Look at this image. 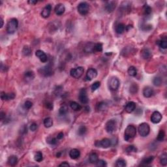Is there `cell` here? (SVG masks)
Masks as SVG:
<instances>
[{
    "label": "cell",
    "instance_id": "1",
    "mask_svg": "<svg viewBox=\"0 0 167 167\" xmlns=\"http://www.w3.org/2000/svg\"><path fill=\"white\" fill-rule=\"evenodd\" d=\"M137 135V129L132 125H129L124 132V139L127 142H131Z\"/></svg>",
    "mask_w": 167,
    "mask_h": 167
},
{
    "label": "cell",
    "instance_id": "2",
    "mask_svg": "<svg viewBox=\"0 0 167 167\" xmlns=\"http://www.w3.org/2000/svg\"><path fill=\"white\" fill-rule=\"evenodd\" d=\"M18 26V21L16 18H12L9 21L7 25V31L9 34H13Z\"/></svg>",
    "mask_w": 167,
    "mask_h": 167
},
{
    "label": "cell",
    "instance_id": "3",
    "mask_svg": "<svg viewBox=\"0 0 167 167\" xmlns=\"http://www.w3.org/2000/svg\"><path fill=\"white\" fill-rule=\"evenodd\" d=\"M138 132L141 137H147L150 132V127L147 123H142L138 126Z\"/></svg>",
    "mask_w": 167,
    "mask_h": 167
},
{
    "label": "cell",
    "instance_id": "4",
    "mask_svg": "<svg viewBox=\"0 0 167 167\" xmlns=\"http://www.w3.org/2000/svg\"><path fill=\"white\" fill-rule=\"evenodd\" d=\"M95 145L97 148H104V149H106L108 148L109 147L112 146L111 140L108 139V138H103L101 140H97L95 142Z\"/></svg>",
    "mask_w": 167,
    "mask_h": 167
},
{
    "label": "cell",
    "instance_id": "5",
    "mask_svg": "<svg viewBox=\"0 0 167 167\" xmlns=\"http://www.w3.org/2000/svg\"><path fill=\"white\" fill-rule=\"evenodd\" d=\"M78 12L81 15H86L88 13L89 10V5L87 2H81L77 7Z\"/></svg>",
    "mask_w": 167,
    "mask_h": 167
},
{
    "label": "cell",
    "instance_id": "6",
    "mask_svg": "<svg viewBox=\"0 0 167 167\" xmlns=\"http://www.w3.org/2000/svg\"><path fill=\"white\" fill-rule=\"evenodd\" d=\"M84 69L82 67H78L75 69H72L70 71V74L72 77L74 78H80L84 74Z\"/></svg>",
    "mask_w": 167,
    "mask_h": 167
},
{
    "label": "cell",
    "instance_id": "7",
    "mask_svg": "<svg viewBox=\"0 0 167 167\" xmlns=\"http://www.w3.org/2000/svg\"><path fill=\"white\" fill-rule=\"evenodd\" d=\"M120 80L116 77H112L108 82V87L110 90L116 91L120 87Z\"/></svg>",
    "mask_w": 167,
    "mask_h": 167
},
{
    "label": "cell",
    "instance_id": "8",
    "mask_svg": "<svg viewBox=\"0 0 167 167\" xmlns=\"http://www.w3.org/2000/svg\"><path fill=\"white\" fill-rule=\"evenodd\" d=\"M39 72L40 74H42L45 77H50V76L53 74V70H52V67L50 64L47 65L39 69Z\"/></svg>",
    "mask_w": 167,
    "mask_h": 167
},
{
    "label": "cell",
    "instance_id": "9",
    "mask_svg": "<svg viewBox=\"0 0 167 167\" xmlns=\"http://www.w3.org/2000/svg\"><path fill=\"white\" fill-rule=\"evenodd\" d=\"M78 99L82 104H88L89 102V99H88V94H87L86 89L82 88L80 89L79 92V95H78Z\"/></svg>",
    "mask_w": 167,
    "mask_h": 167
},
{
    "label": "cell",
    "instance_id": "10",
    "mask_svg": "<svg viewBox=\"0 0 167 167\" xmlns=\"http://www.w3.org/2000/svg\"><path fill=\"white\" fill-rule=\"evenodd\" d=\"M117 123L115 120H110L107 121L106 124V131L108 133H112L115 131Z\"/></svg>",
    "mask_w": 167,
    "mask_h": 167
},
{
    "label": "cell",
    "instance_id": "11",
    "mask_svg": "<svg viewBox=\"0 0 167 167\" xmlns=\"http://www.w3.org/2000/svg\"><path fill=\"white\" fill-rule=\"evenodd\" d=\"M97 76V71L96 69L93 68H90L87 71L86 75V78L87 80H92L93 78H96Z\"/></svg>",
    "mask_w": 167,
    "mask_h": 167
},
{
    "label": "cell",
    "instance_id": "12",
    "mask_svg": "<svg viewBox=\"0 0 167 167\" xmlns=\"http://www.w3.org/2000/svg\"><path fill=\"white\" fill-rule=\"evenodd\" d=\"M162 115L159 112L155 111L151 116V121L153 123H159L162 120Z\"/></svg>",
    "mask_w": 167,
    "mask_h": 167
},
{
    "label": "cell",
    "instance_id": "13",
    "mask_svg": "<svg viewBox=\"0 0 167 167\" xmlns=\"http://www.w3.org/2000/svg\"><path fill=\"white\" fill-rule=\"evenodd\" d=\"M116 7V2L115 1H108L105 4V10L108 13H110L114 11Z\"/></svg>",
    "mask_w": 167,
    "mask_h": 167
},
{
    "label": "cell",
    "instance_id": "14",
    "mask_svg": "<svg viewBox=\"0 0 167 167\" xmlns=\"http://www.w3.org/2000/svg\"><path fill=\"white\" fill-rule=\"evenodd\" d=\"M35 56L40 60L42 63H46L48 61V56L43 51L38 50L35 52Z\"/></svg>",
    "mask_w": 167,
    "mask_h": 167
},
{
    "label": "cell",
    "instance_id": "15",
    "mask_svg": "<svg viewBox=\"0 0 167 167\" xmlns=\"http://www.w3.org/2000/svg\"><path fill=\"white\" fill-rule=\"evenodd\" d=\"M52 11V6L50 4H48L43 9L41 12V16L43 18H47L50 16Z\"/></svg>",
    "mask_w": 167,
    "mask_h": 167
},
{
    "label": "cell",
    "instance_id": "16",
    "mask_svg": "<svg viewBox=\"0 0 167 167\" xmlns=\"http://www.w3.org/2000/svg\"><path fill=\"white\" fill-rule=\"evenodd\" d=\"M154 90L149 86H146L143 89V95L146 98H149L154 95Z\"/></svg>",
    "mask_w": 167,
    "mask_h": 167
},
{
    "label": "cell",
    "instance_id": "17",
    "mask_svg": "<svg viewBox=\"0 0 167 167\" xmlns=\"http://www.w3.org/2000/svg\"><path fill=\"white\" fill-rule=\"evenodd\" d=\"M65 7L62 3H59L55 7V13L58 16L62 15L65 13Z\"/></svg>",
    "mask_w": 167,
    "mask_h": 167
},
{
    "label": "cell",
    "instance_id": "18",
    "mask_svg": "<svg viewBox=\"0 0 167 167\" xmlns=\"http://www.w3.org/2000/svg\"><path fill=\"white\" fill-rule=\"evenodd\" d=\"M1 98L3 101H10L13 100L15 98V94L14 93H6L5 92H2L1 93Z\"/></svg>",
    "mask_w": 167,
    "mask_h": 167
},
{
    "label": "cell",
    "instance_id": "19",
    "mask_svg": "<svg viewBox=\"0 0 167 167\" xmlns=\"http://www.w3.org/2000/svg\"><path fill=\"white\" fill-rule=\"evenodd\" d=\"M135 109H136V103L132 101L129 102L125 106V110L128 113H132Z\"/></svg>",
    "mask_w": 167,
    "mask_h": 167
},
{
    "label": "cell",
    "instance_id": "20",
    "mask_svg": "<svg viewBox=\"0 0 167 167\" xmlns=\"http://www.w3.org/2000/svg\"><path fill=\"white\" fill-rule=\"evenodd\" d=\"M24 78H25V80L27 82H31L35 78V73L32 71H27L24 74Z\"/></svg>",
    "mask_w": 167,
    "mask_h": 167
},
{
    "label": "cell",
    "instance_id": "21",
    "mask_svg": "<svg viewBox=\"0 0 167 167\" xmlns=\"http://www.w3.org/2000/svg\"><path fill=\"white\" fill-rule=\"evenodd\" d=\"M70 157L72 159H77L80 156V152L77 149H72L69 152Z\"/></svg>",
    "mask_w": 167,
    "mask_h": 167
},
{
    "label": "cell",
    "instance_id": "22",
    "mask_svg": "<svg viewBox=\"0 0 167 167\" xmlns=\"http://www.w3.org/2000/svg\"><path fill=\"white\" fill-rule=\"evenodd\" d=\"M131 3L129 2H123L121 5V7L120 8V9H121V11L123 12H129L131 10Z\"/></svg>",
    "mask_w": 167,
    "mask_h": 167
},
{
    "label": "cell",
    "instance_id": "23",
    "mask_svg": "<svg viewBox=\"0 0 167 167\" xmlns=\"http://www.w3.org/2000/svg\"><path fill=\"white\" fill-rule=\"evenodd\" d=\"M141 56L144 60H148L152 56V52L148 48H144L141 52Z\"/></svg>",
    "mask_w": 167,
    "mask_h": 167
},
{
    "label": "cell",
    "instance_id": "24",
    "mask_svg": "<svg viewBox=\"0 0 167 167\" xmlns=\"http://www.w3.org/2000/svg\"><path fill=\"white\" fill-rule=\"evenodd\" d=\"M18 157H17L16 155H11L9 157L8 161V164H9L10 166H14L16 164L18 163Z\"/></svg>",
    "mask_w": 167,
    "mask_h": 167
},
{
    "label": "cell",
    "instance_id": "25",
    "mask_svg": "<svg viewBox=\"0 0 167 167\" xmlns=\"http://www.w3.org/2000/svg\"><path fill=\"white\" fill-rule=\"evenodd\" d=\"M108 108V104L106 102L101 101L97 105V109L99 111H104L106 110Z\"/></svg>",
    "mask_w": 167,
    "mask_h": 167
},
{
    "label": "cell",
    "instance_id": "26",
    "mask_svg": "<svg viewBox=\"0 0 167 167\" xmlns=\"http://www.w3.org/2000/svg\"><path fill=\"white\" fill-rule=\"evenodd\" d=\"M153 159H154V157L153 156H149V157L144 158L142 161H141V164L142 165H148V164L152 163Z\"/></svg>",
    "mask_w": 167,
    "mask_h": 167
},
{
    "label": "cell",
    "instance_id": "27",
    "mask_svg": "<svg viewBox=\"0 0 167 167\" xmlns=\"http://www.w3.org/2000/svg\"><path fill=\"white\" fill-rule=\"evenodd\" d=\"M125 26L122 23H120L116 27V32L118 34H122L125 30Z\"/></svg>",
    "mask_w": 167,
    "mask_h": 167
},
{
    "label": "cell",
    "instance_id": "28",
    "mask_svg": "<svg viewBox=\"0 0 167 167\" xmlns=\"http://www.w3.org/2000/svg\"><path fill=\"white\" fill-rule=\"evenodd\" d=\"M70 106L74 111H79V110H80L82 109V106L75 101L71 102L70 103Z\"/></svg>",
    "mask_w": 167,
    "mask_h": 167
},
{
    "label": "cell",
    "instance_id": "29",
    "mask_svg": "<svg viewBox=\"0 0 167 167\" xmlns=\"http://www.w3.org/2000/svg\"><path fill=\"white\" fill-rule=\"evenodd\" d=\"M43 123L45 127H46V128H50V127H51L53 125V120L50 117L46 118H45V120H44Z\"/></svg>",
    "mask_w": 167,
    "mask_h": 167
},
{
    "label": "cell",
    "instance_id": "30",
    "mask_svg": "<svg viewBox=\"0 0 167 167\" xmlns=\"http://www.w3.org/2000/svg\"><path fill=\"white\" fill-rule=\"evenodd\" d=\"M98 160H99V158H98V155L97 153H91L90 155H89V161L91 164H95Z\"/></svg>",
    "mask_w": 167,
    "mask_h": 167
},
{
    "label": "cell",
    "instance_id": "31",
    "mask_svg": "<svg viewBox=\"0 0 167 167\" xmlns=\"http://www.w3.org/2000/svg\"><path fill=\"white\" fill-rule=\"evenodd\" d=\"M68 107L66 105H63L60 107V110H59V114L61 116H64L67 115L68 113Z\"/></svg>",
    "mask_w": 167,
    "mask_h": 167
},
{
    "label": "cell",
    "instance_id": "32",
    "mask_svg": "<svg viewBox=\"0 0 167 167\" xmlns=\"http://www.w3.org/2000/svg\"><path fill=\"white\" fill-rule=\"evenodd\" d=\"M157 43L161 48L166 49L167 48V40L166 39H162L161 40H158Z\"/></svg>",
    "mask_w": 167,
    "mask_h": 167
},
{
    "label": "cell",
    "instance_id": "33",
    "mask_svg": "<svg viewBox=\"0 0 167 167\" xmlns=\"http://www.w3.org/2000/svg\"><path fill=\"white\" fill-rule=\"evenodd\" d=\"M143 11L144 13L146 16H149L150 15L151 13L152 12V9L150 6H149L148 5H144L143 7Z\"/></svg>",
    "mask_w": 167,
    "mask_h": 167
},
{
    "label": "cell",
    "instance_id": "34",
    "mask_svg": "<svg viewBox=\"0 0 167 167\" xmlns=\"http://www.w3.org/2000/svg\"><path fill=\"white\" fill-rule=\"evenodd\" d=\"M127 72H128L129 75L131 76V77H135L137 74V69H136V67H133V66L130 67Z\"/></svg>",
    "mask_w": 167,
    "mask_h": 167
},
{
    "label": "cell",
    "instance_id": "35",
    "mask_svg": "<svg viewBox=\"0 0 167 167\" xmlns=\"http://www.w3.org/2000/svg\"><path fill=\"white\" fill-rule=\"evenodd\" d=\"M86 132L87 129L84 125H81V126H80L78 129V135H79V136H80V137L84 136V135L86 133Z\"/></svg>",
    "mask_w": 167,
    "mask_h": 167
},
{
    "label": "cell",
    "instance_id": "36",
    "mask_svg": "<svg viewBox=\"0 0 167 167\" xmlns=\"http://www.w3.org/2000/svg\"><path fill=\"white\" fill-rule=\"evenodd\" d=\"M34 159H35V161L37 162H41L43 160V153L40 152H37L34 155Z\"/></svg>",
    "mask_w": 167,
    "mask_h": 167
},
{
    "label": "cell",
    "instance_id": "37",
    "mask_svg": "<svg viewBox=\"0 0 167 167\" xmlns=\"http://www.w3.org/2000/svg\"><path fill=\"white\" fill-rule=\"evenodd\" d=\"M162 82H163V80L160 77H155L153 80V83L155 86H160L162 84Z\"/></svg>",
    "mask_w": 167,
    "mask_h": 167
},
{
    "label": "cell",
    "instance_id": "38",
    "mask_svg": "<svg viewBox=\"0 0 167 167\" xmlns=\"http://www.w3.org/2000/svg\"><path fill=\"white\" fill-rule=\"evenodd\" d=\"M103 51V45L101 43H95L93 47V52H101Z\"/></svg>",
    "mask_w": 167,
    "mask_h": 167
},
{
    "label": "cell",
    "instance_id": "39",
    "mask_svg": "<svg viewBox=\"0 0 167 167\" xmlns=\"http://www.w3.org/2000/svg\"><path fill=\"white\" fill-rule=\"evenodd\" d=\"M95 43H89L85 46V51L86 52H93V47H94Z\"/></svg>",
    "mask_w": 167,
    "mask_h": 167
},
{
    "label": "cell",
    "instance_id": "40",
    "mask_svg": "<svg viewBox=\"0 0 167 167\" xmlns=\"http://www.w3.org/2000/svg\"><path fill=\"white\" fill-rule=\"evenodd\" d=\"M127 165V163L124 159H119L116 161V166L117 167H125Z\"/></svg>",
    "mask_w": 167,
    "mask_h": 167
},
{
    "label": "cell",
    "instance_id": "41",
    "mask_svg": "<svg viewBox=\"0 0 167 167\" xmlns=\"http://www.w3.org/2000/svg\"><path fill=\"white\" fill-rule=\"evenodd\" d=\"M22 54L25 56H30L31 54V48L28 46H24L22 50Z\"/></svg>",
    "mask_w": 167,
    "mask_h": 167
},
{
    "label": "cell",
    "instance_id": "42",
    "mask_svg": "<svg viewBox=\"0 0 167 167\" xmlns=\"http://www.w3.org/2000/svg\"><path fill=\"white\" fill-rule=\"evenodd\" d=\"M160 163L163 166H166L167 164V155L166 153H163L161 156Z\"/></svg>",
    "mask_w": 167,
    "mask_h": 167
},
{
    "label": "cell",
    "instance_id": "43",
    "mask_svg": "<svg viewBox=\"0 0 167 167\" xmlns=\"http://www.w3.org/2000/svg\"><path fill=\"white\" fill-rule=\"evenodd\" d=\"M164 137H165V132L163 130H160L159 132V134L157 135V140L159 141V142H161L164 140Z\"/></svg>",
    "mask_w": 167,
    "mask_h": 167
},
{
    "label": "cell",
    "instance_id": "44",
    "mask_svg": "<svg viewBox=\"0 0 167 167\" xmlns=\"http://www.w3.org/2000/svg\"><path fill=\"white\" fill-rule=\"evenodd\" d=\"M57 138H51V137H49V138H47L46 140V142L49 144L52 145V146H54V145H56L57 143Z\"/></svg>",
    "mask_w": 167,
    "mask_h": 167
},
{
    "label": "cell",
    "instance_id": "45",
    "mask_svg": "<svg viewBox=\"0 0 167 167\" xmlns=\"http://www.w3.org/2000/svg\"><path fill=\"white\" fill-rule=\"evenodd\" d=\"M138 90V87L136 84H133L130 86V93H131L132 94H135V93H137Z\"/></svg>",
    "mask_w": 167,
    "mask_h": 167
},
{
    "label": "cell",
    "instance_id": "46",
    "mask_svg": "<svg viewBox=\"0 0 167 167\" xmlns=\"http://www.w3.org/2000/svg\"><path fill=\"white\" fill-rule=\"evenodd\" d=\"M125 151H126L127 153H132V152H137V149L135 146H132H132H129L128 147L126 148Z\"/></svg>",
    "mask_w": 167,
    "mask_h": 167
},
{
    "label": "cell",
    "instance_id": "47",
    "mask_svg": "<svg viewBox=\"0 0 167 167\" xmlns=\"http://www.w3.org/2000/svg\"><path fill=\"white\" fill-rule=\"evenodd\" d=\"M101 86V82H95L91 86V89L92 91H96L99 87Z\"/></svg>",
    "mask_w": 167,
    "mask_h": 167
},
{
    "label": "cell",
    "instance_id": "48",
    "mask_svg": "<svg viewBox=\"0 0 167 167\" xmlns=\"http://www.w3.org/2000/svg\"><path fill=\"white\" fill-rule=\"evenodd\" d=\"M95 165H96L97 166L104 167L106 166L107 164H106V161H104V160H98L97 161V163H95Z\"/></svg>",
    "mask_w": 167,
    "mask_h": 167
},
{
    "label": "cell",
    "instance_id": "49",
    "mask_svg": "<svg viewBox=\"0 0 167 167\" xmlns=\"http://www.w3.org/2000/svg\"><path fill=\"white\" fill-rule=\"evenodd\" d=\"M33 106V103L30 101H26L24 103V107L25 109H27V110H29Z\"/></svg>",
    "mask_w": 167,
    "mask_h": 167
},
{
    "label": "cell",
    "instance_id": "50",
    "mask_svg": "<svg viewBox=\"0 0 167 167\" xmlns=\"http://www.w3.org/2000/svg\"><path fill=\"white\" fill-rule=\"evenodd\" d=\"M141 29L144 31H149L152 29V26L144 24V25H142V26H141Z\"/></svg>",
    "mask_w": 167,
    "mask_h": 167
},
{
    "label": "cell",
    "instance_id": "51",
    "mask_svg": "<svg viewBox=\"0 0 167 167\" xmlns=\"http://www.w3.org/2000/svg\"><path fill=\"white\" fill-rule=\"evenodd\" d=\"M37 124L35 123H32L30 125V127H29V129L31 130V131L34 132V131H36L37 129Z\"/></svg>",
    "mask_w": 167,
    "mask_h": 167
},
{
    "label": "cell",
    "instance_id": "52",
    "mask_svg": "<svg viewBox=\"0 0 167 167\" xmlns=\"http://www.w3.org/2000/svg\"><path fill=\"white\" fill-rule=\"evenodd\" d=\"M45 106H46V107L50 110H52L53 109V104L52 103H50V102H46V103H45Z\"/></svg>",
    "mask_w": 167,
    "mask_h": 167
},
{
    "label": "cell",
    "instance_id": "53",
    "mask_svg": "<svg viewBox=\"0 0 167 167\" xmlns=\"http://www.w3.org/2000/svg\"><path fill=\"white\" fill-rule=\"evenodd\" d=\"M6 117V115H5V113L3 112H1V113H0V118H1V120L2 121H3L4 120V119Z\"/></svg>",
    "mask_w": 167,
    "mask_h": 167
},
{
    "label": "cell",
    "instance_id": "54",
    "mask_svg": "<svg viewBox=\"0 0 167 167\" xmlns=\"http://www.w3.org/2000/svg\"><path fill=\"white\" fill-rule=\"evenodd\" d=\"M63 136H64V134H63V132H60V133H58V135H57V138L58 140H61L63 138Z\"/></svg>",
    "mask_w": 167,
    "mask_h": 167
},
{
    "label": "cell",
    "instance_id": "55",
    "mask_svg": "<svg viewBox=\"0 0 167 167\" xmlns=\"http://www.w3.org/2000/svg\"><path fill=\"white\" fill-rule=\"evenodd\" d=\"M21 132L22 134H26L28 132V128H27L26 126L23 127V128L22 129V131H21Z\"/></svg>",
    "mask_w": 167,
    "mask_h": 167
},
{
    "label": "cell",
    "instance_id": "56",
    "mask_svg": "<svg viewBox=\"0 0 167 167\" xmlns=\"http://www.w3.org/2000/svg\"><path fill=\"white\" fill-rule=\"evenodd\" d=\"M60 166H70V164H69L68 163H67V162H63V163H62L61 164H60Z\"/></svg>",
    "mask_w": 167,
    "mask_h": 167
},
{
    "label": "cell",
    "instance_id": "57",
    "mask_svg": "<svg viewBox=\"0 0 167 167\" xmlns=\"http://www.w3.org/2000/svg\"><path fill=\"white\" fill-rule=\"evenodd\" d=\"M28 3H30V4H31V5H35L37 3V1H29V2H28Z\"/></svg>",
    "mask_w": 167,
    "mask_h": 167
},
{
    "label": "cell",
    "instance_id": "58",
    "mask_svg": "<svg viewBox=\"0 0 167 167\" xmlns=\"http://www.w3.org/2000/svg\"><path fill=\"white\" fill-rule=\"evenodd\" d=\"M0 22H1V25H0V28H2V27L3 26V18H1V19H0Z\"/></svg>",
    "mask_w": 167,
    "mask_h": 167
},
{
    "label": "cell",
    "instance_id": "59",
    "mask_svg": "<svg viewBox=\"0 0 167 167\" xmlns=\"http://www.w3.org/2000/svg\"><path fill=\"white\" fill-rule=\"evenodd\" d=\"M61 152H58V153H57V154H56V157H60V156H61Z\"/></svg>",
    "mask_w": 167,
    "mask_h": 167
}]
</instances>
